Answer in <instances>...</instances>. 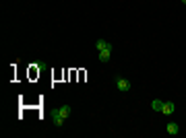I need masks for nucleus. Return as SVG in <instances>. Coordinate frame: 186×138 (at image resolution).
I'll return each instance as SVG.
<instances>
[{"label":"nucleus","mask_w":186,"mask_h":138,"mask_svg":"<svg viewBox=\"0 0 186 138\" xmlns=\"http://www.w3.org/2000/svg\"><path fill=\"white\" fill-rule=\"evenodd\" d=\"M95 48L101 52V49H108V48H112V43H108V41H103V39H97L95 41Z\"/></svg>","instance_id":"6"},{"label":"nucleus","mask_w":186,"mask_h":138,"mask_svg":"<svg viewBox=\"0 0 186 138\" xmlns=\"http://www.w3.org/2000/svg\"><path fill=\"white\" fill-rule=\"evenodd\" d=\"M174 109H176V105L174 103H170V101H167V103H163V107H161V114H174Z\"/></svg>","instance_id":"5"},{"label":"nucleus","mask_w":186,"mask_h":138,"mask_svg":"<svg viewBox=\"0 0 186 138\" xmlns=\"http://www.w3.org/2000/svg\"><path fill=\"white\" fill-rule=\"evenodd\" d=\"M166 130H167V132H170V136H176V134L180 132V126H178L176 122H170V124H167V126H166Z\"/></svg>","instance_id":"3"},{"label":"nucleus","mask_w":186,"mask_h":138,"mask_svg":"<svg viewBox=\"0 0 186 138\" xmlns=\"http://www.w3.org/2000/svg\"><path fill=\"white\" fill-rule=\"evenodd\" d=\"M110 56H112V48L101 49V52H99V62H108V60H110Z\"/></svg>","instance_id":"4"},{"label":"nucleus","mask_w":186,"mask_h":138,"mask_svg":"<svg viewBox=\"0 0 186 138\" xmlns=\"http://www.w3.org/2000/svg\"><path fill=\"white\" fill-rule=\"evenodd\" d=\"M151 107H153V111H161V107H163V101H161V99H153Z\"/></svg>","instance_id":"7"},{"label":"nucleus","mask_w":186,"mask_h":138,"mask_svg":"<svg viewBox=\"0 0 186 138\" xmlns=\"http://www.w3.org/2000/svg\"><path fill=\"white\" fill-rule=\"evenodd\" d=\"M70 115V105H62V107L54 109V124L56 126H62V122Z\"/></svg>","instance_id":"1"},{"label":"nucleus","mask_w":186,"mask_h":138,"mask_svg":"<svg viewBox=\"0 0 186 138\" xmlns=\"http://www.w3.org/2000/svg\"><path fill=\"white\" fill-rule=\"evenodd\" d=\"M116 87L118 91H130V83L126 79H116Z\"/></svg>","instance_id":"2"},{"label":"nucleus","mask_w":186,"mask_h":138,"mask_svg":"<svg viewBox=\"0 0 186 138\" xmlns=\"http://www.w3.org/2000/svg\"><path fill=\"white\" fill-rule=\"evenodd\" d=\"M182 2H184V4H186V0H182Z\"/></svg>","instance_id":"8"}]
</instances>
